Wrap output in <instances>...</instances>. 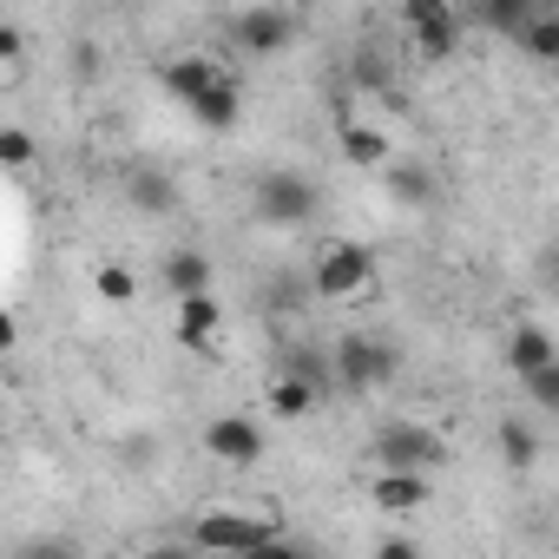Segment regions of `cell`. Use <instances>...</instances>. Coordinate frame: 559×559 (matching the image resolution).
Segmentation results:
<instances>
[{
  "instance_id": "1",
  "label": "cell",
  "mask_w": 559,
  "mask_h": 559,
  "mask_svg": "<svg viewBox=\"0 0 559 559\" xmlns=\"http://www.w3.org/2000/svg\"><path fill=\"white\" fill-rule=\"evenodd\" d=\"M290 533L263 520V513H237V507H211L191 520V546L198 552H276Z\"/></svg>"
},
{
  "instance_id": "2",
  "label": "cell",
  "mask_w": 559,
  "mask_h": 559,
  "mask_svg": "<svg viewBox=\"0 0 559 559\" xmlns=\"http://www.w3.org/2000/svg\"><path fill=\"white\" fill-rule=\"evenodd\" d=\"M310 284H317V297H330V304L369 297V290H376V257H369V243L330 237V243L317 250V263H310Z\"/></svg>"
},
{
  "instance_id": "3",
  "label": "cell",
  "mask_w": 559,
  "mask_h": 559,
  "mask_svg": "<svg viewBox=\"0 0 559 559\" xmlns=\"http://www.w3.org/2000/svg\"><path fill=\"white\" fill-rule=\"evenodd\" d=\"M369 454H376V467H415V474H435V467L454 461L448 435L428 428V421H389V428L369 441Z\"/></svg>"
},
{
  "instance_id": "4",
  "label": "cell",
  "mask_w": 559,
  "mask_h": 559,
  "mask_svg": "<svg viewBox=\"0 0 559 559\" xmlns=\"http://www.w3.org/2000/svg\"><path fill=\"white\" fill-rule=\"evenodd\" d=\"M330 382L336 389H349V395H369V389H382V382H395V343H382V336H343L336 343V356H330Z\"/></svg>"
},
{
  "instance_id": "5",
  "label": "cell",
  "mask_w": 559,
  "mask_h": 559,
  "mask_svg": "<svg viewBox=\"0 0 559 559\" xmlns=\"http://www.w3.org/2000/svg\"><path fill=\"white\" fill-rule=\"evenodd\" d=\"M250 204H257V217H263V224L297 230V224H310V217H317L323 191H317V178H304V171H263Z\"/></svg>"
},
{
  "instance_id": "6",
  "label": "cell",
  "mask_w": 559,
  "mask_h": 559,
  "mask_svg": "<svg viewBox=\"0 0 559 559\" xmlns=\"http://www.w3.org/2000/svg\"><path fill=\"white\" fill-rule=\"evenodd\" d=\"M297 34H304V21H297V8H284V0H257V8H243V14L230 21V40H237L243 53H257V60L284 53Z\"/></svg>"
},
{
  "instance_id": "7",
  "label": "cell",
  "mask_w": 559,
  "mask_h": 559,
  "mask_svg": "<svg viewBox=\"0 0 559 559\" xmlns=\"http://www.w3.org/2000/svg\"><path fill=\"white\" fill-rule=\"evenodd\" d=\"M204 454L224 467H257L270 454V435L257 415H217V421H204Z\"/></svg>"
},
{
  "instance_id": "8",
  "label": "cell",
  "mask_w": 559,
  "mask_h": 559,
  "mask_svg": "<svg viewBox=\"0 0 559 559\" xmlns=\"http://www.w3.org/2000/svg\"><path fill=\"white\" fill-rule=\"evenodd\" d=\"M185 112H191V126H204V132H237V126H243V80H237V73H217L211 86H198V93L185 99Z\"/></svg>"
},
{
  "instance_id": "9",
  "label": "cell",
  "mask_w": 559,
  "mask_h": 559,
  "mask_svg": "<svg viewBox=\"0 0 559 559\" xmlns=\"http://www.w3.org/2000/svg\"><path fill=\"white\" fill-rule=\"evenodd\" d=\"M369 500L382 507V513H421L428 500H435V474H415V467H376V480H369Z\"/></svg>"
},
{
  "instance_id": "10",
  "label": "cell",
  "mask_w": 559,
  "mask_h": 559,
  "mask_svg": "<svg viewBox=\"0 0 559 559\" xmlns=\"http://www.w3.org/2000/svg\"><path fill=\"white\" fill-rule=\"evenodd\" d=\"M171 304H178V343H185V349L217 356V330H224L217 297H211V290H198V297H171Z\"/></svg>"
},
{
  "instance_id": "11",
  "label": "cell",
  "mask_w": 559,
  "mask_h": 559,
  "mask_svg": "<svg viewBox=\"0 0 559 559\" xmlns=\"http://www.w3.org/2000/svg\"><path fill=\"white\" fill-rule=\"evenodd\" d=\"M336 152H343L356 171H382V165L395 158L389 132H382V126H369V119H343V126H336Z\"/></svg>"
},
{
  "instance_id": "12",
  "label": "cell",
  "mask_w": 559,
  "mask_h": 559,
  "mask_svg": "<svg viewBox=\"0 0 559 559\" xmlns=\"http://www.w3.org/2000/svg\"><path fill=\"white\" fill-rule=\"evenodd\" d=\"M158 276H165V290L171 297H198V290H211V257L198 250V243H178V250H165V263H158Z\"/></svg>"
},
{
  "instance_id": "13",
  "label": "cell",
  "mask_w": 559,
  "mask_h": 559,
  "mask_svg": "<svg viewBox=\"0 0 559 559\" xmlns=\"http://www.w3.org/2000/svg\"><path fill=\"white\" fill-rule=\"evenodd\" d=\"M323 395H330V389H317V382H304V376H290V369H284V376L270 382V395H263V402H270V415H276V421H310V415L323 408Z\"/></svg>"
},
{
  "instance_id": "14",
  "label": "cell",
  "mask_w": 559,
  "mask_h": 559,
  "mask_svg": "<svg viewBox=\"0 0 559 559\" xmlns=\"http://www.w3.org/2000/svg\"><path fill=\"white\" fill-rule=\"evenodd\" d=\"M382 185H389V198L408 204V211H428V204H435V171H428L421 158H389V165H382Z\"/></svg>"
},
{
  "instance_id": "15",
  "label": "cell",
  "mask_w": 559,
  "mask_h": 559,
  "mask_svg": "<svg viewBox=\"0 0 559 559\" xmlns=\"http://www.w3.org/2000/svg\"><path fill=\"white\" fill-rule=\"evenodd\" d=\"M539 362H559L552 330H546V323H513V330H507V369L526 376V369H539Z\"/></svg>"
},
{
  "instance_id": "16",
  "label": "cell",
  "mask_w": 559,
  "mask_h": 559,
  "mask_svg": "<svg viewBox=\"0 0 559 559\" xmlns=\"http://www.w3.org/2000/svg\"><path fill=\"white\" fill-rule=\"evenodd\" d=\"M402 34H461V8L454 0H395Z\"/></svg>"
},
{
  "instance_id": "17",
  "label": "cell",
  "mask_w": 559,
  "mask_h": 559,
  "mask_svg": "<svg viewBox=\"0 0 559 559\" xmlns=\"http://www.w3.org/2000/svg\"><path fill=\"white\" fill-rule=\"evenodd\" d=\"M217 73H224V67H217V60H211V53H178V60H171V67H165V93H171V99H178V106H185V99H191V93H198V86H211V80H217Z\"/></svg>"
},
{
  "instance_id": "18",
  "label": "cell",
  "mask_w": 559,
  "mask_h": 559,
  "mask_svg": "<svg viewBox=\"0 0 559 559\" xmlns=\"http://www.w3.org/2000/svg\"><path fill=\"white\" fill-rule=\"evenodd\" d=\"M539 8H546V0H480L474 14H480V27H487V34H507V40H513Z\"/></svg>"
},
{
  "instance_id": "19",
  "label": "cell",
  "mask_w": 559,
  "mask_h": 559,
  "mask_svg": "<svg viewBox=\"0 0 559 559\" xmlns=\"http://www.w3.org/2000/svg\"><path fill=\"white\" fill-rule=\"evenodd\" d=\"M513 40H520V47H526L539 67H552V60H559V8H539V14H533L520 34H513Z\"/></svg>"
},
{
  "instance_id": "20",
  "label": "cell",
  "mask_w": 559,
  "mask_h": 559,
  "mask_svg": "<svg viewBox=\"0 0 559 559\" xmlns=\"http://www.w3.org/2000/svg\"><path fill=\"white\" fill-rule=\"evenodd\" d=\"M93 297L112 304V310L139 304V270H126V263H99V270H93Z\"/></svg>"
},
{
  "instance_id": "21",
  "label": "cell",
  "mask_w": 559,
  "mask_h": 559,
  "mask_svg": "<svg viewBox=\"0 0 559 559\" xmlns=\"http://www.w3.org/2000/svg\"><path fill=\"white\" fill-rule=\"evenodd\" d=\"M132 204L152 211V217H165V211H178V185L165 171H132Z\"/></svg>"
},
{
  "instance_id": "22",
  "label": "cell",
  "mask_w": 559,
  "mask_h": 559,
  "mask_svg": "<svg viewBox=\"0 0 559 559\" xmlns=\"http://www.w3.org/2000/svg\"><path fill=\"white\" fill-rule=\"evenodd\" d=\"M500 454H507V467H533V461H539V435H533V421L507 415V421H500Z\"/></svg>"
},
{
  "instance_id": "23",
  "label": "cell",
  "mask_w": 559,
  "mask_h": 559,
  "mask_svg": "<svg viewBox=\"0 0 559 559\" xmlns=\"http://www.w3.org/2000/svg\"><path fill=\"white\" fill-rule=\"evenodd\" d=\"M40 165V145L27 126H0V171H34Z\"/></svg>"
},
{
  "instance_id": "24",
  "label": "cell",
  "mask_w": 559,
  "mask_h": 559,
  "mask_svg": "<svg viewBox=\"0 0 559 559\" xmlns=\"http://www.w3.org/2000/svg\"><path fill=\"white\" fill-rule=\"evenodd\" d=\"M520 389H526V402H533V408H559V362L526 369V376H520Z\"/></svg>"
},
{
  "instance_id": "25",
  "label": "cell",
  "mask_w": 559,
  "mask_h": 559,
  "mask_svg": "<svg viewBox=\"0 0 559 559\" xmlns=\"http://www.w3.org/2000/svg\"><path fill=\"white\" fill-rule=\"evenodd\" d=\"M408 47H415L421 60H454V53H461V34H408Z\"/></svg>"
},
{
  "instance_id": "26",
  "label": "cell",
  "mask_w": 559,
  "mask_h": 559,
  "mask_svg": "<svg viewBox=\"0 0 559 559\" xmlns=\"http://www.w3.org/2000/svg\"><path fill=\"white\" fill-rule=\"evenodd\" d=\"M284 369H290V376H304V382H317V389H330V362H323V356H310V349H290V356H284Z\"/></svg>"
},
{
  "instance_id": "27",
  "label": "cell",
  "mask_w": 559,
  "mask_h": 559,
  "mask_svg": "<svg viewBox=\"0 0 559 559\" xmlns=\"http://www.w3.org/2000/svg\"><path fill=\"white\" fill-rule=\"evenodd\" d=\"M349 86H362V93H382V86H389V67H382L376 53H362V60H356V73H349Z\"/></svg>"
},
{
  "instance_id": "28",
  "label": "cell",
  "mask_w": 559,
  "mask_h": 559,
  "mask_svg": "<svg viewBox=\"0 0 559 559\" xmlns=\"http://www.w3.org/2000/svg\"><path fill=\"white\" fill-rule=\"evenodd\" d=\"M21 53H27V34H21L14 21H0V67H14Z\"/></svg>"
},
{
  "instance_id": "29",
  "label": "cell",
  "mask_w": 559,
  "mask_h": 559,
  "mask_svg": "<svg viewBox=\"0 0 559 559\" xmlns=\"http://www.w3.org/2000/svg\"><path fill=\"white\" fill-rule=\"evenodd\" d=\"M376 552L382 559H415V539L408 533H389V539H376Z\"/></svg>"
},
{
  "instance_id": "30",
  "label": "cell",
  "mask_w": 559,
  "mask_h": 559,
  "mask_svg": "<svg viewBox=\"0 0 559 559\" xmlns=\"http://www.w3.org/2000/svg\"><path fill=\"white\" fill-rule=\"evenodd\" d=\"M14 343H21V323H14V317H8V310H0V356H8V349H14Z\"/></svg>"
},
{
  "instance_id": "31",
  "label": "cell",
  "mask_w": 559,
  "mask_h": 559,
  "mask_svg": "<svg viewBox=\"0 0 559 559\" xmlns=\"http://www.w3.org/2000/svg\"><path fill=\"white\" fill-rule=\"evenodd\" d=\"M0 421H8V408H0Z\"/></svg>"
}]
</instances>
